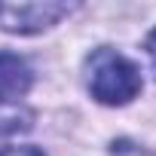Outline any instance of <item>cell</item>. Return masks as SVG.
I'll use <instances>...</instances> for the list:
<instances>
[{"instance_id": "cell-1", "label": "cell", "mask_w": 156, "mask_h": 156, "mask_svg": "<svg viewBox=\"0 0 156 156\" xmlns=\"http://www.w3.org/2000/svg\"><path fill=\"white\" fill-rule=\"evenodd\" d=\"M86 80H89V92L92 98H98L101 104H129L138 92H141V73L138 67L113 52V49H98L89 55L86 61Z\"/></svg>"}, {"instance_id": "cell-2", "label": "cell", "mask_w": 156, "mask_h": 156, "mask_svg": "<svg viewBox=\"0 0 156 156\" xmlns=\"http://www.w3.org/2000/svg\"><path fill=\"white\" fill-rule=\"evenodd\" d=\"M76 3H0V28L9 34H40L52 25H58L64 16H70Z\"/></svg>"}, {"instance_id": "cell-3", "label": "cell", "mask_w": 156, "mask_h": 156, "mask_svg": "<svg viewBox=\"0 0 156 156\" xmlns=\"http://www.w3.org/2000/svg\"><path fill=\"white\" fill-rule=\"evenodd\" d=\"M31 67L12 52H0V104H16L31 89Z\"/></svg>"}, {"instance_id": "cell-4", "label": "cell", "mask_w": 156, "mask_h": 156, "mask_svg": "<svg viewBox=\"0 0 156 156\" xmlns=\"http://www.w3.org/2000/svg\"><path fill=\"white\" fill-rule=\"evenodd\" d=\"M31 126V113L19 104H0V141L9 138V135H19Z\"/></svg>"}, {"instance_id": "cell-5", "label": "cell", "mask_w": 156, "mask_h": 156, "mask_svg": "<svg viewBox=\"0 0 156 156\" xmlns=\"http://www.w3.org/2000/svg\"><path fill=\"white\" fill-rule=\"evenodd\" d=\"M0 156H43L37 147H9V150H3Z\"/></svg>"}, {"instance_id": "cell-6", "label": "cell", "mask_w": 156, "mask_h": 156, "mask_svg": "<svg viewBox=\"0 0 156 156\" xmlns=\"http://www.w3.org/2000/svg\"><path fill=\"white\" fill-rule=\"evenodd\" d=\"M147 55H150L153 70H156V28H153V31H150V37H147Z\"/></svg>"}]
</instances>
